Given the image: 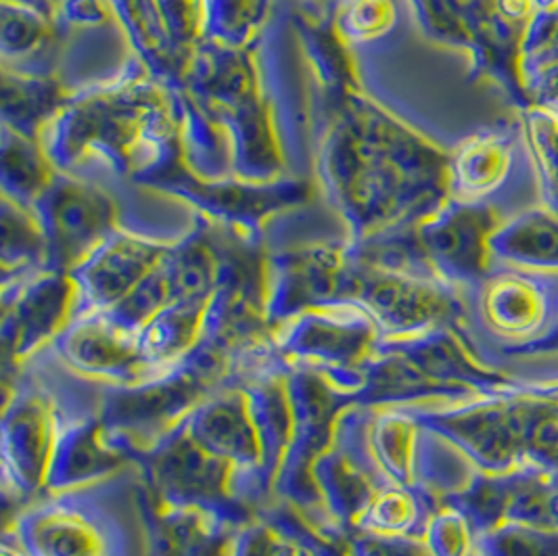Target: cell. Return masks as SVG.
Masks as SVG:
<instances>
[{
    "label": "cell",
    "instance_id": "obj_4",
    "mask_svg": "<svg viewBox=\"0 0 558 556\" xmlns=\"http://www.w3.org/2000/svg\"><path fill=\"white\" fill-rule=\"evenodd\" d=\"M464 325L494 364L498 355L542 348L558 337V268L496 262L464 289Z\"/></svg>",
    "mask_w": 558,
    "mask_h": 556
},
{
    "label": "cell",
    "instance_id": "obj_22",
    "mask_svg": "<svg viewBox=\"0 0 558 556\" xmlns=\"http://www.w3.org/2000/svg\"><path fill=\"white\" fill-rule=\"evenodd\" d=\"M523 141L532 159L542 203L558 214V107L525 109Z\"/></svg>",
    "mask_w": 558,
    "mask_h": 556
},
{
    "label": "cell",
    "instance_id": "obj_3",
    "mask_svg": "<svg viewBox=\"0 0 558 556\" xmlns=\"http://www.w3.org/2000/svg\"><path fill=\"white\" fill-rule=\"evenodd\" d=\"M241 358L209 343L136 385H105L101 414L113 439L136 458L177 430L227 380Z\"/></svg>",
    "mask_w": 558,
    "mask_h": 556
},
{
    "label": "cell",
    "instance_id": "obj_5",
    "mask_svg": "<svg viewBox=\"0 0 558 556\" xmlns=\"http://www.w3.org/2000/svg\"><path fill=\"white\" fill-rule=\"evenodd\" d=\"M134 473L163 498L214 506L241 523L272 505L264 481L205 448L186 427V419L136 458Z\"/></svg>",
    "mask_w": 558,
    "mask_h": 556
},
{
    "label": "cell",
    "instance_id": "obj_8",
    "mask_svg": "<svg viewBox=\"0 0 558 556\" xmlns=\"http://www.w3.org/2000/svg\"><path fill=\"white\" fill-rule=\"evenodd\" d=\"M537 396L505 389L446 404L402 406L427 430L469 456L485 473H507L527 462V431Z\"/></svg>",
    "mask_w": 558,
    "mask_h": 556
},
{
    "label": "cell",
    "instance_id": "obj_27",
    "mask_svg": "<svg viewBox=\"0 0 558 556\" xmlns=\"http://www.w3.org/2000/svg\"><path fill=\"white\" fill-rule=\"evenodd\" d=\"M0 556H27L9 535L2 533V544H0Z\"/></svg>",
    "mask_w": 558,
    "mask_h": 556
},
{
    "label": "cell",
    "instance_id": "obj_30",
    "mask_svg": "<svg viewBox=\"0 0 558 556\" xmlns=\"http://www.w3.org/2000/svg\"><path fill=\"white\" fill-rule=\"evenodd\" d=\"M327 556H343V555H341V551H339V548H337V544H330L329 553H327Z\"/></svg>",
    "mask_w": 558,
    "mask_h": 556
},
{
    "label": "cell",
    "instance_id": "obj_9",
    "mask_svg": "<svg viewBox=\"0 0 558 556\" xmlns=\"http://www.w3.org/2000/svg\"><path fill=\"white\" fill-rule=\"evenodd\" d=\"M88 310L70 270L43 268L2 285V377L52 348L80 314Z\"/></svg>",
    "mask_w": 558,
    "mask_h": 556
},
{
    "label": "cell",
    "instance_id": "obj_24",
    "mask_svg": "<svg viewBox=\"0 0 558 556\" xmlns=\"http://www.w3.org/2000/svg\"><path fill=\"white\" fill-rule=\"evenodd\" d=\"M425 540L435 556H480V531L466 512L452 503L433 510Z\"/></svg>",
    "mask_w": 558,
    "mask_h": 556
},
{
    "label": "cell",
    "instance_id": "obj_19",
    "mask_svg": "<svg viewBox=\"0 0 558 556\" xmlns=\"http://www.w3.org/2000/svg\"><path fill=\"white\" fill-rule=\"evenodd\" d=\"M514 72L527 101L558 107V11L533 17L519 43Z\"/></svg>",
    "mask_w": 558,
    "mask_h": 556
},
{
    "label": "cell",
    "instance_id": "obj_12",
    "mask_svg": "<svg viewBox=\"0 0 558 556\" xmlns=\"http://www.w3.org/2000/svg\"><path fill=\"white\" fill-rule=\"evenodd\" d=\"M51 350L70 373L101 385H136L166 371L147 360L138 330L102 310L80 314Z\"/></svg>",
    "mask_w": 558,
    "mask_h": 556
},
{
    "label": "cell",
    "instance_id": "obj_15",
    "mask_svg": "<svg viewBox=\"0 0 558 556\" xmlns=\"http://www.w3.org/2000/svg\"><path fill=\"white\" fill-rule=\"evenodd\" d=\"M527 157L521 126L489 130L469 138L450 168L458 202L489 203L494 195L510 189L517 178L521 180Z\"/></svg>",
    "mask_w": 558,
    "mask_h": 556
},
{
    "label": "cell",
    "instance_id": "obj_25",
    "mask_svg": "<svg viewBox=\"0 0 558 556\" xmlns=\"http://www.w3.org/2000/svg\"><path fill=\"white\" fill-rule=\"evenodd\" d=\"M500 364L521 391L558 400V355L546 350L500 355Z\"/></svg>",
    "mask_w": 558,
    "mask_h": 556
},
{
    "label": "cell",
    "instance_id": "obj_18",
    "mask_svg": "<svg viewBox=\"0 0 558 556\" xmlns=\"http://www.w3.org/2000/svg\"><path fill=\"white\" fill-rule=\"evenodd\" d=\"M494 264L558 268V214L544 203L519 209L492 237Z\"/></svg>",
    "mask_w": 558,
    "mask_h": 556
},
{
    "label": "cell",
    "instance_id": "obj_6",
    "mask_svg": "<svg viewBox=\"0 0 558 556\" xmlns=\"http://www.w3.org/2000/svg\"><path fill=\"white\" fill-rule=\"evenodd\" d=\"M130 471L101 485L47 494L17 508L4 535L27 556H128V533L107 500Z\"/></svg>",
    "mask_w": 558,
    "mask_h": 556
},
{
    "label": "cell",
    "instance_id": "obj_16",
    "mask_svg": "<svg viewBox=\"0 0 558 556\" xmlns=\"http://www.w3.org/2000/svg\"><path fill=\"white\" fill-rule=\"evenodd\" d=\"M329 546L295 510L272 503L239 530L229 556H327Z\"/></svg>",
    "mask_w": 558,
    "mask_h": 556
},
{
    "label": "cell",
    "instance_id": "obj_17",
    "mask_svg": "<svg viewBox=\"0 0 558 556\" xmlns=\"http://www.w3.org/2000/svg\"><path fill=\"white\" fill-rule=\"evenodd\" d=\"M214 295L177 300L159 310L151 321L138 330L141 348L153 366L170 368L172 364H178L202 346L207 312Z\"/></svg>",
    "mask_w": 558,
    "mask_h": 556
},
{
    "label": "cell",
    "instance_id": "obj_14",
    "mask_svg": "<svg viewBox=\"0 0 558 556\" xmlns=\"http://www.w3.org/2000/svg\"><path fill=\"white\" fill-rule=\"evenodd\" d=\"M101 404L102 394L68 421L52 455L45 496L101 485L134 471L132 456L113 439L102 421Z\"/></svg>",
    "mask_w": 558,
    "mask_h": 556
},
{
    "label": "cell",
    "instance_id": "obj_7",
    "mask_svg": "<svg viewBox=\"0 0 558 556\" xmlns=\"http://www.w3.org/2000/svg\"><path fill=\"white\" fill-rule=\"evenodd\" d=\"M272 337L289 364L318 371L355 396L385 339L375 316L354 300L307 307L272 330Z\"/></svg>",
    "mask_w": 558,
    "mask_h": 556
},
{
    "label": "cell",
    "instance_id": "obj_1",
    "mask_svg": "<svg viewBox=\"0 0 558 556\" xmlns=\"http://www.w3.org/2000/svg\"><path fill=\"white\" fill-rule=\"evenodd\" d=\"M101 383L70 373L51 348L2 377L0 478L17 508L45 496L57 442L72 414L99 400Z\"/></svg>",
    "mask_w": 558,
    "mask_h": 556
},
{
    "label": "cell",
    "instance_id": "obj_2",
    "mask_svg": "<svg viewBox=\"0 0 558 556\" xmlns=\"http://www.w3.org/2000/svg\"><path fill=\"white\" fill-rule=\"evenodd\" d=\"M505 389H519V383L483 354L462 318L383 339L357 402L371 408L446 404Z\"/></svg>",
    "mask_w": 558,
    "mask_h": 556
},
{
    "label": "cell",
    "instance_id": "obj_20",
    "mask_svg": "<svg viewBox=\"0 0 558 556\" xmlns=\"http://www.w3.org/2000/svg\"><path fill=\"white\" fill-rule=\"evenodd\" d=\"M425 427L402 406L373 408L371 446L385 475L416 489L418 456Z\"/></svg>",
    "mask_w": 558,
    "mask_h": 556
},
{
    "label": "cell",
    "instance_id": "obj_10",
    "mask_svg": "<svg viewBox=\"0 0 558 556\" xmlns=\"http://www.w3.org/2000/svg\"><path fill=\"white\" fill-rule=\"evenodd\" d=\"M257 350L239 360L227 380L186 419V427L205 448L264 481L275 503L268 437L250 377V360Z\"/></svg>",
    "mask_w": 558,
    "mask_h": 556
},
{
    "label": "cell",
    "instance_id": "obj_29",
    "mask_svg": "<svg viewBox=\"0 0 558 556\" xmlns=\"http://www.w3.org/2000/svg\"><path fill=\"white\" fill-rule=\"evenodd\" d=\"M535 350H546V352H553V354L558 355V337L555 341H550V343H546V346H542V348H535ZM527 352H532V350H527ZM519 354V352H517Z\"/></svg>",
    "mask_w": 558,
    "mask_h": 556
},
{
    "label": "cell",
    "instance_id": "obj_26",
    "mask_svg": "<svg viewBox=\"0 0 558 556\" xmlns=\"http://www.w3.org/2000/svg\"><path fill=\"white\" fill-rule=\"evenodd\" d=\"M343 556H435L425 535H385L375 531H352L337 542Z\"/></svg>",
    "mask_w": 558,
    "mask_h": 556
},
{
    "label": "cell",
    "instance_id": "obj_28",
    "mask_svg": "<svg viewBox=\"0 0 558 556\" xmlns=\"http://www.w3.org/2000/svg\"><path fill=\"white\" fill-rule=\"evenodd\" d=\"M539 11H558V0H535Z\"/></svg>",
    "mask_w": 558,
    "mask_h": 556
},
{
    "label": "cell",
    "instance_id": "obj_13",
    "mask_svg": "<svg viewBox=\"0 0 558 556\" xmlns=\"http://www.w3.org/2000/svg\"><path fill=\"white\" fill-rule=\"evenodd\" d=\"M132 492L147 556H229L245 525L220 508L163 498L136 475Z\"/></svg>",
    "mask_w": 558,
    "mask_h": 556
},
{
    "label": "cell",
    "instance_id": "obj_11",
    "mask_svg": "<svg viewBox=\"0 0 558 556\" xmlns=\"http://www.w3.org/2000/svg\"><path fill=\"white\" fill-rule=\"evenodd\" d=\"M507 218L500 205L458 202L421 225L414 241L433 270L464 291L492 270V237Z\"/></svg>",
    "mask_w": 558,
    "mask_h": 556
},
{
    "label": "cell",
    "instance_id": "obj_23",
    "mask_svg": "<svg viewBox=\"0 0 558 556\" xmlns=\"http://www.w3.org/2000/svg\"><path fill=\"white\" fill-rule=\"evenodd\" d=\"M482 556H558V528L507 521L480 535Z\"/></svg>",
    "mask_w": 558,
    "mask_h": 556
},
{
    "label": "cell",
    "instance_id": "obj_21",
    "mask_svg": "<svg viewBox=\"0 0 558 556\" xmlns=\"http://www.w3.org/2000/svg\"><path fill=\"white\" fill-rule=\"evenodd\" d=\"M433 508L416 489L387 483L362 512L354 531H375L385 535H425Z\"/></svg>",
    "mask_w": 558,
    "mask_h": 556
}]
</instances>
